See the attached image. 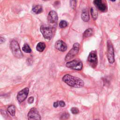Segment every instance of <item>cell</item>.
I'll return each instance as SVG.
<instances>
[{"label": "cell", "instance_id": "obj_7", "mask_svg": "<svg viewBox=\"0 0 120 120\" xmlns=\"http://www.w3.org/2000/svg\"><path fill=\"white\" fill-rule=\"evenodd\" d=\"M107 57L108 60L110 63H113L114 62V49L112 44L110 41H108L107 42Z\"/></svg>", "mask_w": 120, "mask_h": 120}, {"label": "cell", "instance_id": "obj_6", "mask_svg": "<svg viewBox=\"0 0 120 120\" xmlns=\"http://www.w3.org/2000/svg\"><path fill=\"white\" fill-rule=\"evenodd\" d=\"M87 62L92 68H96L98 64V58L96 51H92L90 53L87 58Z\"/></svg>", "mask_w": 120, "mask_h": 120}, {"label": "cell", "instance_id": "obj_30", "mask_svg": "<svg viewBox=\"0 0 120 120\" xmlns=\"http://www.w3.org/2000/svg\"></svg>", "mask_w": 120, "mask_h": 120}, {"label": "cell", "instance_id": "obj_12", "mask_svg": "<svg viewBox=\"0 0 120 120\" xmlns=\"http://www.w3.org/2000/svg\"><path fill=\"white\" fill-rule=\"evenodd\" d=\"M94 3L99 10L105 12L106 10V6L102 0H94Z\"/></svg>", "mask_w": 120, "mask_h": 120}, {"label": "cell", "instance_id": "obj_1", "mask_svg": "<svg viewBox=\"0 0 120 120\" xmlns=\"http://www.w3.org/2000/svg\"><path fill=\"white\" fill-rule=\"evenodd\" d=\"M62 81L68 85L74 88H82L84 86V82L82 79L69 74L65 75L62 77Z\"/></svg>", "mask_w": 120, "mask_h": 120}, {"label": "cell", "instance_id": "obj_20", "mask_svg": "<svg viewBox=\"0 0 120 120\" xmlns=\"http://www.w3.org/2000/svg\"><path fill=\"white\" fill-rule=\"evenodd\" d=\"M68 26V23L66 21L62 20L59 23V26L61 28H64Z\"/></svg>", "mask_w": 120, "mask_h": 120}, {"label": "cell", "instance_id": "obj_22", "mask_svg": "<svg viewBox=\"0 0 120 120\" xmlns=\"http://www.w3.org/2000/svg\"><path fill=\"white\" fill-rule=\"evenodd\" d=\"M70 5L71 7L74 8L75 9V7H76V2L75 0H71L70 1Z\"/></svg>", "mask_w": 120, "mask_h": 120}, {"label": "cell", "instance_id": "obj_21", "mask_svg": "<svg viewBox=\"0 0 120 120\" xmlns=\"http://www.w3.org/2000/svg\"><path fill=\"white\" fill-rule=\"evenodd\" d=\"M71 112L73 113V114H77L79 112V109L76 108V107H72L71 109Z\"/></svg>", "mask_w": 120, "mask_h": 120}, {"label": "cell", "instance_id": "obj_8", "mask_svg": "<svg viewBox=\"0 0 120 120\" xmlns=\"http://www.w3.org/2000/svg\"><path fill=\"white\" fill-rule=\"evenodd\" d=\"M29 92V89L28 88H25L23 89L20 91L17 94V99L19 103L23 102L27 97Z\"/></svg>", "mask_w": 120, "mask_h": 120}, {"label": "cell", "instance_id": "obj_23", "mask_svg": "<svg viewBox=\"0 0 120 120\" xmlns=\"http://www.w3.org/2000/svg\"><path fill=\"white\" fill-rule=\"evenodd\" d=\"M69 116V115L68 113H63L61 116V119H68V117Z\"/></svg>", "mask_w": 120, "mask_h": 120}, {"label": "cell", "instance_id": "obj_26", "mask_svg": "<svg viewBox=\"0 0 120 120\" xmlns=\"http://www.w3.org/2000/svg\"><path fill=\"white\" fill-rule=\"evenodd\" d=\"M59 106V103L58 102H55L54 103H53V106L55 108L57 107L58 106Z\"/></svg>", "mask_w": 120, "mask_h": 120}, {"label": "cell", "instance_id": "obj_15", "mask_svg": "<svg viewBox=\"0 0 120 120\" xmlns=\"http://www.w3.org/2000/svg\"><path fill=\"white\" fill-rule=\"evenodd\" d=\"M45 48V45L44 43L39 42L38 43L36 46V49L39 52H43Z\"/></svg>", "mask_w": 120, "mask_h": 120}, {"label": "cell", "instance_id": "obj_17", "mask_svg": "<svg viewBox=\"0 0 120 120\" xmlns=\"http://www.w3.org/2000/svg\"><path fill=\"white\" fill-rule=\"evenodd\" d=\"M93 34V30L90 28L87 29L83 33V37L84 38H87L90 37Z\"/></svg>", "mask_w": 120, "mask_h": 120}, {"label": "cell", "instance_id": "obj_29", "mask_svg": "<svg viewBox=\"0 0 120 120\" xmlns=\"http://www.w3.org/2000/svg\"><path fill=\"white\" fill-rule=\"evenodd\" d=\"M45 0V1H46V0Z\"/></svg>", "mask_w": 120, "mask_h": 120}, {"label": "cell", "instance_id": "obj_3", "mask_svg": "<svg viewBox=\"0 0 120 120\" xmlns=\"http://www.w3.org/2000/svg\"><path fill=\"white\" fill-rule=\"evenodd\" d=\"M80 48V44L77 43H75L73 45L72 48L67 54L65 58V60L66 61H68V60H71L73 58H74L78 53Z\"/></svg>", "mask_w": 120, "mask_h": 120}, {"label": "cell", "instance_id": "obj_18", "mask_svg": "<svg viewBox=\"0 0 120 120\" xmlns=\"http://www.w3.org/2000/svg\"><path fill=\"white\" fill-rule=\"evenodd\" d=\"M90 14H91V15L93 19L96 20L97 18L98 13V11H97V10L96 9V8H93V7L91 8L90 9Z\"/></svg>", "mask_w": 120, "mask_h": 120}, {"label": "cell", "instance_id": "obj_16", "mask_svg": "<svg viewBox=\"0 0 120 120\" xmlns=\"http://www.w3.org/2000/svg\"><path fill=\"white\" fill-rule=\"evenodd\" d=\"M32 11L35 14H39L43 11L42 7L40 5H37L35 6L34 8H33Z\"/></svg>", "mask_w": 120, "mask_h": 120}, {"label": "cell", "instance_id": "obj_9", "mask_svg": "<svg viewBox=\"0 0 120 120\" xmlns=\"http://www.w3.org/2000/svg\"><path fill=\"white\" fill-rule=\"evenodd\" d=\"M28 120H40L41 117L40 114L36 108H32L28 113Z\"/></svg>", "mask_w": 120, "mask_h": 120}, {"label": "cell", "instance_id": "obj_19", "mask_svg": "<svg viewBox=\"0 0 120 120\" xmlns=\"http://www.w3.org/2000/svg\"><path fill=\"white\" fill-rule=\"evenodd\" d=\"M22 50L23 52L26 53H30L31 52V50L30 47L27 44H24L23 46L22 47Z\"/></svg>", "mask_w": 120, "mask_h": 120}, {"label": "cell", "instance_id": "obj_27", "mask_svg": "<svg viewBox=\"0 0 120 120\" xmlns=\"http://www.w3.org/2000/svg\"><path fill=\"white\" fill-rule=\"evenodd\" d=\"M0 44H2V43H3V42H5V39L4 38H3L1 37V38H0Z\"/></svg>", "mask_w": 120, "mask_h": 120}, {"label": "cell", "instance_id": "obj_4", "mask_svg": "<svg viewBox=\"0 0 120 120\" xmlns=\"http://www.w3.org/2000/svg\"><path fill=\"white\" fill-rule=\"evenodd\" d=\"M66 66L67 67L76 70H81L82 68V63L79 60H74L68 62Z\"/></svg>", "mask_w": 120, "mask_h": 120}, {"label": "cell", "instance_id": "obj_13", "mask_svg": "<svg viewBox=\"0 0 120 120\" xmlns=\"http://www.w3.org/2000/svg\"><path fill=\"white\" fill-rule=\"evenodd\" d=\"M81 17L82 20L84 22H88L90 19V16L88 11L87 9L82 10L81 14Z\"/></svg>", "mask_w": 120, "mask_h": 120}, {"label": "cell", "instance_id": "obj_14", "mask_svg": "<svg viewBox=\"0 0 120 120\" xmlns=\"http://www.w3.org/2000/svg\"><path fill=\"white\" fill-rule=\"evenodd\" d=\"M7 111L12 116H14L15 113V106L12 105H10L7 109Z\"/></svg>", "mask_w": 120, "mask_h": 120}, {"label": "cell", "instance_id": "obj_5", "mask_svg": "<svg viewBox=\"0 0 120 120\" xmlns=\"http://www.w3.org/2000/svg\"><path fill=\"white\" fill-rule=\"evenodd\" d=\"M40 30L45 38L48 40H50L52 38L53 34L52 27L43 25L41 26Z\"/></svg>", "mask_w": 120, "mask_h": 120}, {"label": "cell", "instance_id": "obj_28", "mask_svg": "<svg viewBox=\"0 0 120 120\" xmlns=\"http://www.w3.org/2000/svg\"><path fill=\"white\" fill-rule=\"evenodd\" d=\"M111 1H115L116 0H110Z\"/></svg>", "mask_w": 120, "mask_h": 120}, {"label": "cell", "instance_id": "obj_11", "mask_svg": "<svg viewBox=\"0 0 120 120\" xmlns=\"http://www.w3.org/2000/svg\"><path fill=\"white\" fill-rule=\"evenodd\" d=\"M55 47L56 49L60 52H65L67 49V46L65 43L61 40L56 41L55 43Z\"/></svg>", "mask_w": 120, "mask_h": 120}, {"label": "cell", "instance_id": "obj_25", "mask_svg": "<svg viewBox=\"0 0 120 120\" xmlns=\"http://www.w3.org/2000/svg\"><path fill=\"white\" fill-rule=\"evenodd\" d=\"M34 101V98L33 97H30L28 99V102L29 104H31Z\"/></svg>", "mask_w": 120, "mask_h": 120}, {"label": "cell", "instance_id": "obj_10", "mask_svg": "<svg viewBox=\"0 0 120 120\" xmlns=\"http://www.w3.org/2000/svg\"><path fill=\"white\" fill-rule=\"evenodd\" d=\"M47 19L48 22L50 24L53 25H56L58 20V16L57 14L55 11L53 10L50 11L48 15Z\"/></svg>", "mask_w": 120, "mask_h": 120}, {"label": "cell", "instance_id": "obj_24", "mask_svg": "<svg viewBox=\"0 0 120 120\" xmlns=\"http://www.w3.org/2000/svg\"><path fill=\"white\" fill-rule=\"evenodd\" d=\"M58 103H59V105L60 106V107H64L65 106L66 104H65V103L62 101V100H61V101H58Z\"/></svg>", "mask_w": 120, "mask_h": 120}, {"label": "cell", "instance_id": "obj_2", "mask_svg": "<svg viewBox=\"0 0 120 120\" xmlns=\"http://www.w3.org/2000/svg\"><path fill=\"white\" fill-rule=\"evenodd\" d=\"M10 48L14 56L19 59L22 58L23 54L20 50V46L17 41L15 40L11 41L10 42Z\"/></svg>", "mask_w": 120, "mask_h": 120}]
</instances>
